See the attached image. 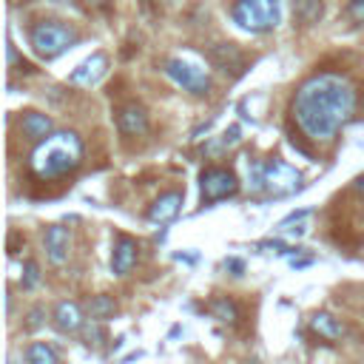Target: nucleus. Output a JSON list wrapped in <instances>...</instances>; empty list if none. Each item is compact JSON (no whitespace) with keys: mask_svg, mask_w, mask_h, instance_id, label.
I'll return each mask as SVG.
<instances>
[{"mask_svg":"<svg viewBox=\"0 0 364 364\" xmlns=\"http://www.w3.org/2000/svg\"><path fill=\"white\" fill-rule=\"evenodd\" d=\"M355 111V88L344 74L318 71L310 74L293 94L290 114L301 134L316 142H327Z\"/></svg>","mask_w":364,"mask_h":364,"instance_id":"f257e3e1","label":"nucleus"},{"mask_svg":"<svg viewBox=\"0 0 364 364\" xmlns=\"http://www.w3.org/2000/svg\"><path fill=\"white\" fill-rule=\"evenodd\" d=\"M82 156L85 145L77 131H51L28 154V171L43 182L63 179L82 165Z\"/></svg>","mask_w":364,"mask_h":364,"instance_id":"f03ea898","label":"nucleus"},{"mask_svg":"<svg viewBox=\"0 0 364 364\" xmlns=\"http://www.w3.org/2000/svg\"><path fill=\"white\" fill-rule=\"evenodd\" d=\"M80 40L77 28L65 20H54V17H43L34 20L28 28V43L34 48V54L40 60H54L60 54H65L68 48H74Z\"/></svg>","mask_w":364,"mask_h":364,"instance_id":"7ed1b4c3","label":"nucleus"},{"mask_svg":"<svg viewBox=\"0 0 364 364\" xmlns=\"http://www.w3.org/2000/svg\"><path fill=\"white\" fill-rule=\"evenodd\" d=\"M230 17L239 28L250 34L273 31L282 23V3L279 0H236Z\"/></svg>","mask_w":364,"mask_h":364,"instance_id":"20e7f679","label":"nucleus"},{"mask_svg":"<svg viewBox=\"0 0 364 364\" xmlns=\"http://www.w3.org/2000/svg\"><path fill=\"white\" fill-rule=\"evenodd\" d=\"M262 191H267L270 196H293L296 191H301V173L290 162L270 156L267 162H262Z\"/></svg>","mask_w":364,"mask_h":364,"instance_id":"39448f33","label":"nucleus"},{"mask_svg":"<svg viewBox=\"0 0 364 364\" xmlns=\"http://www.w3.org/2000/svg\"><path fill=\"white\" fill-rule=\"evenodd\" d=\"M182 91L193 94V97H208L210 94V77L205 68H199L196 63H188L182 57H171L165 60V68H162Z\"/></svg>","mask_w":364,"mask_h":364,"instance_id":"423d86ee","label":"nucleus"},{"mask_svg":"<svg viewBox=\"0 0 364 364\" xmlns=\"http://www.w3.org/2000/svg\"><path fill=\"white\" fill-rule=\"evenodd\" d=\"M239 191V179L230 168H219V165H210L199 173V196L205 205H213V202H222L228 196H233Z\"/></svg>","mask_w":364,"mask_h":364,"instance_id":"0eeeda50","label":"nucleus"},{"mask_svg":"<svg viewBox=\"0 0 364 364\" xmlns=\"http://www.w3.org/2000/svg\"><path fill=\"white\" fill-rule=\"evenodd\" d=\"M105 74H108V54L94 51L91 57H85V60L68 74V82H71V85H80V88H91V85H97Z\"/></svg>","mask_w":364,"mask_h":364,"instance_id":"6e6552de","label":"nucleus"},{"mask_svg":"<svg viewBox=\"0 0 364 364\" xmlns=\"http://www.w3.org/2000/svg\"><path fill=\"white\" fill-rule=\"evenodd\" d=\"M114 122L122 136H142L148 131V111L139 102H125L114 111Z\"/></svg>","mask_w":364,"mask_h":364,"instance_id":"1a4fd4ad","label":"nucleus"},{"mask_svg":"<svg viewBox=\"0 0 364 364\" xmlns=\"http://www.w3.org/2000/svg\"><path fill=\"white\" fill-rule=\"evenodd\" d=\"M51 324H54L57 333H65V336L80 333L82 324H85V313H82L80 301H74V299H63V301H57L54 310H51Z\"/></svg>","mask_w":364,"mask_h":364,"instance_id":"9d476101","label":"nucleus"},{"mask_svg":"<svg viewBox=\"0 0 364 364\" xmlns=\"http://www.w3.org/2000/svg\"><path fill=\"white\" fill-rule=\"evenodd\" d=\"M136 259H139V242L134 236H128V233H119L114 239V250H111V270H114V276H128L134 270Z\"/></svg>","mask_w":364,"mask_h":364,"instance_id":"9b49d317","label":"nucleus"},{"mask_svg":"<svg viewBox=\"0 0 364 364\" xmlns=\"http://www.w3.org/2000/svg\"><path fill=\"white\" fill-rule=\"evenodd\" d=\"M182 202H185V193L182 191H165V193H159L148 205V222H154V225L173 222L179 216V210H182Z\"/></svg>","mask_w":364,"mask_h":364,"instance_id":"f8f14e48","label":"nucleus"},{"mask_svg":"<svg viewBox=\"0 0 364 364\" xmlns=\"http://www.w3.org/2000/svg\"><path fill=\"white\" fill-rule=\"evenodd\" d=\"M43 245H46V256L51 264H65L68 262V250H71V230L63 228V225H48L46 228V236H43Z\"/></svg>","mask_w":364,"mask_h":364,"instance_id":"ddd939ff","label":"nucleus"},{"mask_svg":"<svg viewBox=\"0 0 364 364\" xmlns=\"http://www.w3.org/2000/svg\"><path fill=\"white\" fill-rule=\"evenodd\" d=\"M20 131H23V136H28L31 142H40V139H46V136L54 131V122H51L48 114L23 111V114H20Z\"/></svg>","mask_w":364,"mask_h":364,"instance_id":"4468645a","label":"nucleus"},{"mask_svg":"<svg viewBox=\"0 0 364 364\" xmlns=\"http://www.w3.org/2000/svg\"><path fill=\"white\" fill-rule=\"evenodd\" d=\"M310 330L318 338H324V341H338L344 336V324L333 313H324V310H318V313L310 316Z\"/></svg>","mask_w":364,"mask_h":364,"instance_id":"2eb2a0df","label":"nucleus"},{"mask_svg":"<svg viewBox=\"0 0 364 364\" xmlns=\"http://www.w3.org/2000/svg\"><path fill=\"white\" fill-rule=\"evenodd\" d=\"M208 310H210V316L219 318L222 324H236V318H239V307H236V301L228 299V296H213L210 304H208Z\"/></svg>","mask_w":364,"mask_h":364,"instance_id":"dca6fc26","label":"nucleus"},{"mask_svg":"<svg viewBox=\"0 0 364 364\" xmlns=\"http://www.w3.org/2000/svg\"><path fill=\"white\" fill-rule=\"evenodd\" d=\"M321 11H324V3H321V0H293V17H296L301 26L318 23Z\"/></svg>","mask_w":364,"mask_h":364,"instance_id":"f3484780","label":"nucleus"},{"mask_svg":"<svg viewBox=\"0 0 364 364\" xmlns=\"http://www.w3.org/2000/svg\"><path fill=\"white\" fill-rule=\"evenodd\" d=\"M210 60H213L222 71H228V68H233V65H242V54H239V48H236L233 43H219V46H213V48H210Z\"/></svg>","mask_w":364,"mask_h":364,"instance_id":"a211bd4d","label":"nucleus"},{"mask_svg":"<svg viewBox=\"0 0 364 364\" xmlns=\"http://www.w3.org/2000/svg\"><path fill=\"white\" fill-rule=\"evenodd\" d=\"M26 361H28V364H57L60 355H57V350H54L51 344H46V341H31V344L26 347Z\"/></svg>","mask_w":364,"mask_h":364,"instance_id":"6ab92c4d","label":"nucleus"},{"mask_svg":"<svg viewBox=\"0 0 364 364\" xmlns=\"http://www.w3.org/2000/svg\"><path fill=\"white\" fill-rule=\"evenodd\" d=\"M114 313H117V301H114V296L100 293V296H91V299H88V316H91V318L105 321V318H111Z\"/></svg>","mask_w":364,"mask_h":364,"instance_id":"aec40b11","label":"nucleus"},{"mask_svg":"<svg viewBox=\"0 0 364 364\" xmlns=\"http://www.w3.org/2000/svg\"><path fill=\"white\" fill-rule=\"evenodd\" d=\"M239 134H242V128H239V125H230L219 139H213V142L208 145V154H222L225 148H233V145L239 142Z\"/></svg>","mask_w":364,"mask_h":364,"instance_id":"412c9836","label":"nucleus"},{"mask_svg":"<svg viewBox=\"0 0 364 364\" xmlns=\"http://www.w3.org/2000/svg\"><path fill=\"white\" fill-rule=\"evenodd\" d=\"M37 282H40V267H37L34 259H26V264H23V287L31 290V287H37Z\"/></svg>","mask_w":364,"mask_h":364,"instance_id":"4be33fe9","label":"nucleus"},{"mask_svg":"<svg viewBox=\"0 0 364 364\" xmlns=\"http://www.w3.org/2000/svg\"><path fill=\"white\" fill-rule=\"evenodd\" d=\"M344 14H347L353 23H364V0H347Z\"/></svg>","mask_w":364,"mask_h":364,"instance_id":"5701e85b","label":"nucleus"},{"mask_svg":"<svg viewBox=\"0 0 364 364\" xmlns=\"http://www.w3.org/2000/svg\"><path fill=\"white\" fill-rule=\"evenodd\" d=\"M307 213H310V210H296V213H290V216H284V219L279 222V230H287V228H290L293 222H301V219H304Z\"/></svg>","mask_w":364,"mask_h":364,"instance_id":"b1692460","label":"nucleus"},{"mask_svg":"<svg viewBox=\"0 0 364 364\" xmlns=\"http://www.w3.org/2000/svg\"><path fill=\"white\" fill-rule=\"evenodd\" d=\"M43 316H46V313H43V307H34V310L28 313V321H26V327H28V330H37V327L43 324Z\"/></svg>","mask_w":364,"mask_h":364,"instance_id":"393cba45","label":"nucleus"},{"mask_svg":"<svg viewBox=\"0 0 364 364\" xmlns=\"http://www.w3.org/2000/svg\"><path fill=\"white\" fill-rule=\"evenodd\" d=\"M9 63H11V65H14V63H17V51H14V46H11V43H9ZM17 71H26V74H28V71H34V68H31V65H28V63H26V60H23V63H20V68H17Z\"/></svg>","mask_w":364,"mask_h":364,"instance_id":"a878e982","label":"nucleus"},{"mask_svg":"<svg viewBox=\"0 0 364 364\" xmlns=\"http://www.w3.org/2000/svg\"><path fill=\"white\" fill-rule=\"evenodd\" d=\"M225 267L233 270V276H242V273H245V262H242V259H228Z\"/></svg>","mask_w":364,"mask_h":364,"instance_id":"bb28decb","label":"nucleus"},{"mask_svg":"<svg viewBox=\"0 0 364 364\" xmlns=\"http://www.w3.org/2000/svg\"><path fill=\"white\" fill-rule=\"evenodd\" d=\"M353 191H355L358 196H364V176H358V179L353 182Z\"/></svg>","mask_w":364,"mask_h":364,"instance_id":"cd10ccee","label":"nucleus"},{"mask_svg":"<svg viewBox=\"0 0 364 364\" xmlns=\"http://www.w3.org/2000/svg\"><path fill=\"white\" fill-rule=\"evenodd\" d=\"M54 3H74V0H54Z\"/></svg>","mask_w":364,"mask_h":364,"instance_id":"c85d7f7f","label":"nucleus"},{"mask_svg":"<svg viewBox=\"0 0 364 364\" xmlns=\"http://www.w3.org/2000/svg\"><path fill=\"white\" fill-rule=\"evenodd\" d=\"M88 3H105V0H88Z\"/></svg>","mask_w":364,"mask_h":364,"instance_id":"c756f323","label":"nucleus"},{"mask_svg":"<svg viewBox=\"0 0 364 364\" xmlns=\"http://www.w3.org/2000/svg\"><path fill=\"white\" fill-rule=\"evenodd\" d=\"M14 3H20V0H14ZM23 3H26V0H23Z\"/></svg>","mask_w":364,"mask_h":364,"instance_id":"7c9ffc66","label":"nucleus"}]
</instances>
